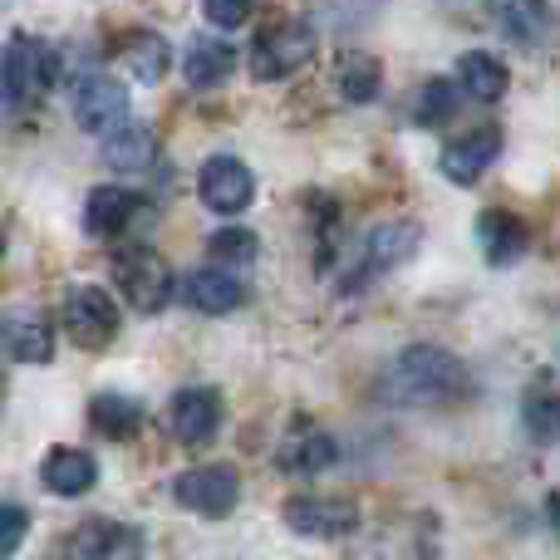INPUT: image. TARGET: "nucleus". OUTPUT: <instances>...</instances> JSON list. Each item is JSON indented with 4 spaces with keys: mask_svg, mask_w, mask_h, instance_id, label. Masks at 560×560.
Masks as SVG:
<instances>
[{
    "mask_svg": "<svg viewBox=\"0 0 560 560\" xmlns=\"http://www.w3.org/2000/svg\"><path fill=\"white\" fill-rule=\"evenodd\" d=\"M183 300L202 315H232V310L246 305V285L222 266H202L183 280Z\"/></svg>",
    "mask_w": 560,
    "mask_h": 560,
    "instance_id": "nucleus-12",
    "label": "nucleus"
},
{
    "mask_svg": "<svg viewBox=\"0 0 560 560\" xmlns=\"http://www.w3.org/2000/svg\"><path fill=\"white\" fill-rule=\"evenodd\" d=\"M39 482L55 497H84V492H94V482H98V463L84 447H55V453L39 463Z\"/></svg>",
    "mask_w": 560,
    "mask_h": 560,
    "instance_id": "nucleus-13",
    "label": "nucleus"
},
{
    "mask_svg": "<svg viewBox=\"0 0 560 560\" xmlns=\"http://www.w3.org/2000/svg\"><path fill=\"white\" fill-rule=\"evenodd\" d=\"M89 423H94V433L124 443V438H133L138 428H143V404L128 394H98L94 404H89Z\"/></svg>",
    "mask_w": 560,
    "mask_h": 560,
    "instance_id": "nucleus-21",
    "label": "nucleus"
},
{
    "mask_svg": "<svg viewBox=\"0 0 560 560\" xmlns=\"http://www.w3.org/2000/svg\"><path fill=\"white\" fill-rule=\"evenodd\" d=\"M133 212H138V197L128 192V187H94L84 202V232L94 236V242H108V236L124 232Z\"/></svg>",
    "mask_w": 560,
    "mask_h": 560,
    "instance_id": "nucleus-15",
    "label": "nucleus"
},
{
    "mask_svg": "<svg viewBox=\"0 0 560 560\" xmlns=\"http://www.w3.org/2000/svg\"><path fill=\"white\" fill-rule=\"evenodd\" d=\"M207 256H212V266H256V256H261V242H256L252 226H222V232L207 236Z\"/></svg>",
    "mask_w": 560,
    "mask_h": 560,
    "instance_id": "nucleus-25",
    "label": "nucleus"
},
{
    "mask_svg": "<svg viewBox=\"0 0 560 560\" xmlns=\"http://www.w3.org/2000/svg\"><path fill=\"white\" fill-rule=\"evenodd\" d=\"M59 319H65V335L79 349H104L118 335V305L104 285H69Z\"/></svg>",
    "mask_w": 560,
    "mask_h": 560,
    "instance_id": "nucleus-4",
    "label": "nucleus"
},
{
    "mask_svg": "<svg viewBox=\"0 0 560 560\" xmlns=\"http://www.w3.org/2000/svg\"><path fill=\"white\" fill-rule=\"evenodd\" d=\"M173 502L207 516V522H222V516H232L236 502H242V477H236V467H222V463L187 467L173 482Z\"/></svg>",
    "mask_w": 560,
    "mask_h": 560,
    "instance_id": "nucleus-3",
    "label": "nucleus"
},
{
    "mask_svg": "<svg viewBox=\"0 0 560 560\" xmlns=\"http://www.w3.org/2000/svg\"><path fill=\"white\" fill-rule=\"evenodd\" d=\"M310 55H315V30L290 20V25L266 30L252 45V74L261 79V84H276V79H290L295 69H305Z\"/></svg>",
    "mask_w": 560,
    "mask_h": 560,
    "instance_id": "nucleus-6",
    "label": "nucleus"
},
{
    "mask_svg": "<svg viewBox=\"0 0 560 560\" xmlns=\"http://www.w3.org/2000/svg\"><path fill=\"white\" fill-rule=\"evenodd\" d=\"M457 79H463V89L472 98H482V104H497V98L506 94V69L497 55H487V49H472V55L457 59Z\"/></svg>",
    "mask_w": 560,
    "mask_h": 560,
    "instance_id": "nucleus-24",
    "label": "nucleus"
},
{
    "mask_svg": "<svg viewBox=\"0 0 560 560\" xmlns=\"http://www.w3.org/2000/svg\"><path fill=\"white\" fill-rule=\"evenodd\" d=\"M492 10L506 25V35L522 39V45H532L546 30V0H492Z\"/></svg>",
    "mask_w": 560,
    "mask_h": 560,
    "instance_id": "nucleus-27",
    "label": "nucleus"
},
{
    "mask_svg": "<svg viewBox=\"0 0 560 560\" xmlns=\"http://www.w3.org/2000/svg\"><path fill=\"white\" fill-rule=\"evenodd\" d=\"M0 256H5V236H0Z\"/></svg>",
    "mask_w": 560,
    "mask_h": 560,
    "instance_id": "nucleus-32",
    "label": "nucleus"
},
{
    "mask_svg": "<svg viewBox=\"0 0 560 560\" xmlns=\"http://www.w3.org/2000/svg\"><path fill=\"white\" fill-rule=\"evenodd\" d=\"M114 285L118 295L128 300L143 315H158V310L173 300V271L163 266V256L148 252V246H124L114 256Z\"/></svg>",
    "mask_w": 560,
    "mask_h": 560,
    "instance_id": "nucleus-2",
    "label": "nucleus"
},
{
    "mask_svg": "<svg viewBox=\"0 0 560 560\" xmlns=\"http://www.w3.org/2000/svg\"><path fill=\"white\" fill-rule=\"evenodd\" d=\"M222 418H226L222 394L207 384L183 388V394H173V404H167V428H173V438L187 447L212 443V438L222 433Z\"/></svg>",
    "mask_w": 560,
    "mask_h": 560,
    "instance_id": "nucleus-9",
    "label": "nucleus"
},
{
    "mask_svg": "<svg viewBox=\"0 0 560 560\" xmlns=\"http://www.w3.org/2000/svg\"><path fill=\"white\" fill-rule=\"evenodd\" d=\"M74 124L84 133H118L128 124V89L114 74H84L74 84Z\"/></svg>",
    "mask_w": 560,
    "mask_h": 560,
    "instance_id": "nucleus-8",
    "label": "nucleus"
},
{
    "mask_svg": "<svg viewBox=\"0 0 560 560\" xmlns=\"http://www.w3.org/2000/svg\"><path fill=\"white\" fill-rule=\"evenodd\" d=\"M467 394H472V369L443 345H408L384 374L388 404L433 408V404H457Z\"/></svg>",
    "mask_w": 560,
    "mask_h": 560,
    "instance_id": "nucleus-1",
    "label": "nucleus"
},
{
    "mask_svg": "<svg viewBox=\"0 0 560 560\" xmlns=\"http://www.w3.org/2000/svg\"><path fill=\"white\" fill-rule=\"evenodd\" d=\"M339 463V443L329 433H305L295 443L280 447V472L290 477H315V472H329Z\"/></svg>",
    "mask_w": 560,
    "mask_h": 560,
    "instance_id": "nucleus-22",
    "label": "nucleus"
},
{
    "mask_svg": "<svg viewBox=\"0 0 560 560\" xmlns=\"http://www.w3.org/2000/svg\"><path fill=\"white\" fill-rule=\"evenodd\" d=\"M335 84L349 104H374L378 89H384V65L374 55H364V49H345L335 59Z\"/></svg>",
    "mask_w": 560,
    "mask_h": 560,
    "instance_id": "nucleus-18",
    "label": "nucleus"
},
{
    "mask_svg": "<svg viewBox=\"0 0 560 560\" xmlns=\"http://www.w3.org/2000/svg\"><path fill=\"white\" fill-rule=\"evenodd\" d=\"M502 158V128H472V133H463L457 143H447L443 148V158H438V167H443V177L447 183H457V187H472L477 177L487 173V167Z\"/></svg>",
    "mask_w": 560,
    "mask_h": 560,
    "instance_id": "nucleus-11",
    "label": "nucleus"
},
{
    "mask_svg": "<svg viewBox=\"0 0 560 560\" xmlns=\"http://www.w3.org/2000/svg\"><path fill=\"white\" fill-rule=\"evenodd\" d=\"M522 423H526V433H532V443H560V394H551V388L526 394Z\"/></svg>",
    "mask_w": 560,
    "mask_h": 560,
    "instance_id": "nucleus-26",
    "label": "nucleus"
},
{
    "mask_svg": "<svg viewBox=\"0 0 560 560\" xmlns=\"http://www.w3.org/2000/svg\"><path fill=\"white\" fill-rule=\"evenodd\" d=\"M118 65L133 69V79H143V84H158L167 69V45L163 35H153V30H133V35L118 45Z\"/></svg>",
    "mask_w": 560,
    "mask_h": 560,
    "instance_id": "nucleus-23",
    "label": "nucleus"
},
{
    "mask_svg": "<svg viewBox=\"0 0 560 560\" xmlns=\"http://www.w3.org/2000/svg\"><path fill=\"white\" fill-rule=\"evenodd\" d=\"M477 242H482V252H487L492 266H512V261L526 256L532 232H526V222L512 217V212H482L477 217Z\"/></svg>",
    "mask_w": 560,
    "mask_h": 560,
    "instance_id": "nucleus-14",
    "label": "nucleus"
},
{
    "mask_svg": "<svg viewBox=\"0 0 560 560\" xmlns=\"http://www.w3.org/2000/svg\"><path fill=\"white\" fill-rule=\"evenodd\" d=\"M197 197H202V207H212L217 217H236V212L252 207L256 177H252V167H246L242 158L217 153V158H207L202 173H197Z\"/></svg>",
    "mask_w": 560,
    "mask_h": 560,
    "instance_id": "nucleus-7",
    "label": "nucleus"
},
{
    "mask_svg": "<svg viewBox=\"0 0 560 560\" xmlns=\"http://www.w3.org/2000/svg\"><path fill=\"white\" fill-rule=\"evenodd\" d=\"M285 526L295 536H310V541H339L359 526V512L354 502H339V497H290Z\"/></svg>",
    "mask_w": 560,
    "mask_h": 560,
    "instance_id": "nucleus-10",
    "label": "nucleus"
},
{
    "mask_svg": "<svg viewBox=\"0 0 560 560\" xmlns=\"http://www.w3.org/2000/svg\"><path fill=\"white\" fill-rule=\"evenodd\" d=\"M418 242H423V226L418 222H384L369 232L364 242V266L369 271H388V266H404L408 256L418 252Z\"/></svg>",
    "mask_w": 560,
    "mask_h": 560,
    "instance_id": "nucleus-16",
    "label": "nucleus"
},
{
    "mask_svg": "<svg viewBox=\"0 0 560 560\" xmlns=\"http://www.w3.org/2000/svg\"><path fill=\"white\" fill-rule=\"evenodd\" d=\"M546 526H551V532L560 536V487H556L551 497H546Z\"/></svg>",
    "mask_w": 560,
    "mask_h": 560,
    "instance_id": "nucleus-31",
    "label": "nucleus"
},
{
    "mask_svg": "<svg viewBox=\"0 0 560 560\" xmlns=\"http://www.w3.org/2000/svg\"><path fill=\"white\" fill-rule=\"evenodd\" d=\"M0 345L20 364H49V354H55V335H49V325L39 315H15L0 329Z\"/></svg>",
    "mask_w": 560,
    "mask_h": 560,
    "instance_id": "nucleus-20",
    "label": "nucleus"
},
{
    "mask_svg": "<svg viewBox=\"0 0 560 560\" xmlns=\"http://www.w3.org/2000/svg\"><path fill=\"white\" fill-rule=\"evenodd\" d=\"M453 114H457V84L453 79H428V84L418 89V98H413V124L438 128V124H447Z\"/></svg>",
    "mask_w": 560,
    "mask_h": 560,
    "instance_id": "nucleus-28",
    "label": "nucleus"
},
{
    "mask_svg": "<svg viewBox=\"0 0 560 560\" xmlns=\"http://www.w3.org/2000/svg\"><path fill=\"white\" fill-rule=\"evenodd\" d=\"M30 532V512L15 502H0V560H10L20 551V541H25Z\"/></svg>",
    "mask_w": 560,
    "mask_h": 560,
    "instance_id": "nucleus-29",
    "label": "nucleus"
},
{
    "mask_svg": "<svg viewBox=\"0 0 560 560\" xmlns=\"http://www.w3.org/2000/svg\"><path fill=\"white\" fill-rule=\"evenodd\" d=\"M49 74H55V65H49L45 49L30 35H15L0 55V108H10V114L30 108L39 98V89L49 84Z\"/></svg>",
    "mask_w": 560,
    "mask_h": 560,
    "instance_id": "nucleus-5",
    "label": "nucleus"
},
{
    "mask_svg": "<svg viewBox=\"0 0 560 560\" xmlns=\"http://www.w3.org/2000/svg\"><path fill=\"white\" fill-rule=\"evenodd\" d=\"M252 5L256 0H202V15L217 30H242L252 20Z\"/></svg>",
    "mask_w": 560,
    "mask_h": 560,
    "instance_id": "nucleus-30",
    "label": "nucleus"
},
{
    "mask_svg": "<svg viewBox=\"0 0 560 560\" xmlns=\"http://www.w3.org/2000/svg\"><path fill=\"white\" fill-rule=\"evenodd\" d=\"M153 158H158V138L143 124H124L118 133L104 138V163L114 173H143V167H153Z\"/></svg>",
    "mask_w": 560,
    "mask_h": 560,
    "instance_id": "nucleus-19",
    "label": "nucleus"
},
{
    "mask_svg": "<svg viewBox=\"0 0 560 560\" xmlns=\"http://www.w3.org/2000/svg\"><path fill=\"white\" fill-rule=\"evenodd\" d=\"M236 69V49L226 39H192L187 45V59H183V74L192 89H217L226 84Z\"/></svg>",
    "mask_w": 560,
    "mask_h": 560,
    "instance_id": "nucleus-17",
    "label": "nucleus"
}]
</instances>
